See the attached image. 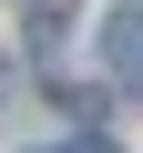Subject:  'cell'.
Listing matches in <instances>:
<instances>
[{"instance_id": "7a4b0ae2", "label": "cell", "mask_w": 143, "mask_h": 153, "mask_svg": "<svg viewBox=\"0 0 143 153\" xmlns=\"http://www.w3.org/2000/svg\"><path fill=\"white\" fill-rule=\"evenodd\" d=\"M61 21H72V0H31V31H41V41H51Z\"/></svg>"}, {"instance_id": "6da1fadb", "label": "cell", "mask_w": 143, "mask_h": 153, "mask_svg": "<svg viewBox=\"0 0 143 153\" xmlns=\"http://www.w3.org/2000/svg\"><path fill=\"white\" fill-rule=\"evenodd\" d=\"M102 71L112 82H143V0H123V10L102 21Z\"/></svg>"}]
</instances>
